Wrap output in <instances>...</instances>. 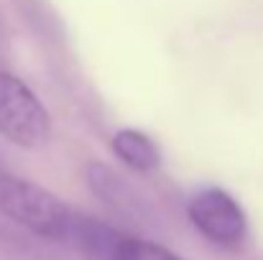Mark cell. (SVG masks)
Masks as SVG:
<instances>
[{
  "label": "cell",
  "mask_w": 263,
  "mask_h": 260,
  "mask_svg": "<svg viewBox=\"0 0 263 260\" xmlns=\"http://www.w3.org/2000/svg\"><path fill=\"white\" fill-rule=\"evenodd\" d=\"M87 184L95 191V196H100L102 202H107L112 207H128L130 199H133V191L125 186V181L102 164H89L87 166Z\"/></svg>",
  "instance_id": "cell-6"
},
{
  "label": "cell",
  "mask_w": 263,
  "mask_h": 260,
  "mask_svg": "<svg viewBox=\"0 0 263 260\" xmlns=\"http://www.w3.org/2000/svg\"><path fill=\"white\" fill-rule=\"evenodd\" d=\"M72 214L74 212L49 189L15 173H0V217L39 237L67 243Z\"/></svg>",
  "instance_id": "cell-1"
},
{
  "label": "cell",
  "mask_w": 263,
  "mask_h": 260,
  "mask_svg": "<svg viewBox=\"0 0 263 260\" xmlns=\"http://www.w3.org/2000/svg\"><path fill=\"white\" fill-rule=\"evenodd\" d=\"M123 232L110 227L107 222L89 217V214H72L67 243L74 245L89 260H115V253L123 243Z\"/></svg>",
  "instance_id": "cell-4"
},
{
  "label": "cell",
  "mask_w": 263,
  "mask_h": 260,
  "mask_svg": "<svg viewBox=\"0 0 263 260\" xmlns=\"http://www.w3.org/2000/svg\"><path fill=\"white\" fill-rule=\"evenodd\" d=\"M115 260H184V258H179L174 250L164 248L161 243L125 235L120 248H118V253H115Z\"/></svg>",
  "instance_id": "cell-7"
},
{
  "label": "cell",
  "mask_w": 263,
  "mask_h": 260,
  "mask_svg": "<svg viewBox=\"0 0 263 260\" xmlns=\"http://www.w3.org/2000/svg\"><path fill=\"white\" fill-rule=\"evenodd\" d=\"M194 230L222 250H240L248 240V219L243 207L217 186L202 189L189 199L186 207Z\"/></svg>",
  "instance_id": "cell-3"
},
{
  "label": "cell",
  "mask_w": 263,
  "mask_h": 260,
  "mask_svg": "<svg viewBox=\"0 0 263 260\" xmlns=\"http://www.w3.org/2000/svg\"><path fill=\"white\" fill-rule=\"evenodd\" d=\"M110 148L128 169L138 173H148L161 166V148L156 146V141H151L141 130H133V128L118 130L110 141Z\"/></svg>",
  "instance_id": "cell-5"
},
{
  "label": "cell",
  "mask_w": 263,
  "mask_h": 260,
  "mask_svg": "<svg viewBox=\"0 0 263 260\" xmlns=\"http://www.w3.org/2000/svg\"><path fill=\"white\" fill-rule=\"evenodd\" d=\"M0 135L21 148H41L51 138V115L21 77L0 69Z\"/></svg>",
  "instance_id": "cell-2"
}]
</instances>
